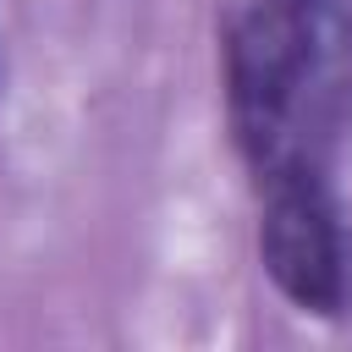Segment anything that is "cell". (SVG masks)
<instances>
[{
	"mask_svg": "<svg viewBox=\"0 0 352 352\" xmlns=\"http://www.w3.org/2000/svg\"><path fill=\"white\" fill-rule=\"evenodd\" d=\"M258 258L270 280L308 314H341L346 302V231L324 165H286L258 182Z\"/></svg>",
	"mask_w": 352,
	"mask_h": 352,
	"instance_id": "1",
	"label": "cell"
},
{
	"mask_svg": "<svg viewBox=\"0 0 352 352\" xmlns=\"http://www.w3.org/2000/svg\"><path fill=\"white\" fill-rule=\"evenodd\" d=\"M264 6H275V11H292V16H302V22H324L336 6H346V0H264Z\"/></svg>",
	"mask_w": 352,
	"mask_h": 352,
	"instance_id": "2",
	"label": "cell"
}]
</instances>
